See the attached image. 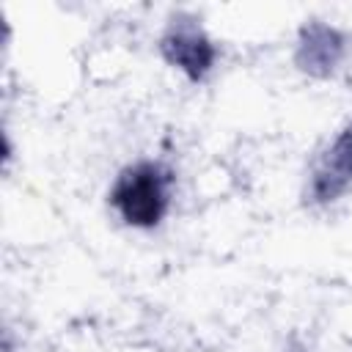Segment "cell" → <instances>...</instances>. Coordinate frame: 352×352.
Instances as JSON below:
<instances>
[{
	"instance_id": "6da1fadb",
	"label": "cell",
	"mask_w": 352,
	"mask_h": 352,
	"mask_svg": "<svg viewBox=\"0 0 352 352\" xmlns=\"http://www.w3.org/2000/svg\"><path fill=\"white\" fill-rule=\"evenodd\" d=\"M168 182L170 176L160 165L138 162L116 179L110 190V204L129 226L151 228L162 220L168 209Z\"/></svg>"
},
{
	"instance_id": "7a4b0ae2",
	"label": "cell",
	"mask_w": 352,
	"mask_h": 352,
	"mask_svg": "<svg viewBox=\"0 0 352 352\" xmlns=\"http://www.w3.org/2000/svg\"><path fill=\"white\" fill-rule=\"evenodd\" d=\"M162 52H165V58L173 66L184 69L192 80L204 77L209 72L212 60H214L212 41L201 30H195V28H173L162 38Z\"/></svg>"
},
{
	"instance_id": "3957f363",
	"label": "cell",
	"mask_w": 352,
	"mask_h": 352,
	"mask_svg": "<svg viewBox=\"0 0 352 352\" xmlns=\"http://www.w3.org/2000/svg\"><path fill=\"white\" fill-rule=\"evenodd\" d=\"M352 182V126L341 132V138L327 151L322 168L314 179V195L319 201H333Z\"/></svg>"
}]
</instances>
